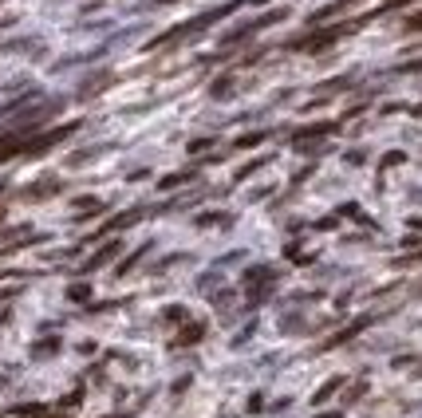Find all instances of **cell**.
<instances>
[{
	"instance_id": "cell-1",
	"label": "cell",
	"mask_w": 422,
	"mask_h": 418,
	"mask_svg": "<svg viewBox=\"0 0 422 418\" xmlns=\"http://www.w3.org/2000/svg\"><path fill=\"white\" fill-rule=\"evenodd\" d=\"M32 142H36V135H4L0 138V162H9V158H16V154H28L32 150Z\"/></svg>"
},
{
	"instance_id": "cell-2",
	"label": "cell",
	"mask_w": 422,
	"mask_h": 418,
	"mask_svg": "<svg viewBox=\"0 0 422 418\" xmlns=\"http://www.w3.org/2000/svg\"><path fill=\"white\" fill-rule=\"evenodd\" d=\"M115 253H118V245H107V249H103V253H95L91 261H87V268H99L103 261H110V256H115Z\"/></svg>"
},
{
	"instance_id": "cell-3",
	"label": "cell",
	"mask_w": 422,
	"mask_h": 418,
	"mask_svg": "<svg viewBox=\"0 0 422 418\" xmlns=\"http://www.w3.org/2000/svg\"><path fill=\"white\" fill-rule=\"evenodd\" d=\"M202 332H205L202 324H197V328H186V332H182V340H177V343H194V340H202Z\"/></svg>"
},
{
	"instance_id": "cell-4",
	"label": "cell",
	"mask_w": 422,
	"mask_h": 418,
	"mask_svg": "<svg viewBox=\"0 0 422 418\" xmlns=\"http://www.w3.org/2000/svg\"><path fill=\"white\" fill-rule=\"evenodd\" d=\"M336 387H339V379H331V383H328V387H324V391H320V395H316V402H324V399H328V395H336Z\"/></svg>"
},
{
	"instance_id": "cell-5",
	"label": "cell",
	"mask_w": 422,
	"mask_h": 418,
	"mask_svg": "<svg viewBox=\"0 0 422 418\" xmlns=\"http://www.w3.org/2000/svg\"><path fill=\"white\" fill-rule=\"evenodd\" d=\"M406 28H411V32H422V16H414V20H406Z\"/></svg>"
},
{
	"instance_id": "cell-6",
	"label": "cell",
	"mask_w": 422,
	"mask_h": 418,
	"mask_svg": "<svg viewBox=\"0 0 422 418\" xmlns=\"http://www.w3.org/2000/svg\"><path fill=\"white\" fill-rule=\"evenodd\" d=\"M398 4H406V0H387V9H398Z\"/></svg>"
},
{
	"instance_id": "cell-7",
	"label": "cell",
	"mask_w": 422,
	"mask_h": 418,
	"mask_svg": "<svg viewBox=\"0 0 422 418\" xmlns=\"http://www.w3.org/2000/svg\"><path fill=\"white\" fill-rule=\"evenodd\" d=\"M344 4H355V0H344Z\"/></svg>"
}]
</instances>
